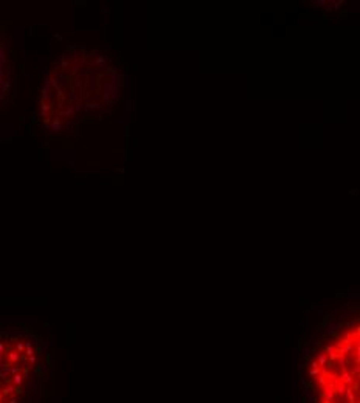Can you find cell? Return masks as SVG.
Returning <instances> with one entry per match:
<instances>
[{
    "instance_id": "6da1fadb",
    "label": "cell",
    "mask_w": 360,
    "mask_h": 403,
    "mask_svg": "<svg viewBox=\"0 0 360 403\" xmlns=\"http://www.w3.org/2000/svg\"><path fill=\"white\" fill-rule=\"evenodd\" d=\"M317 403H359V323L346 327L310 364Z\"/></svg>"
}]
</instances>
